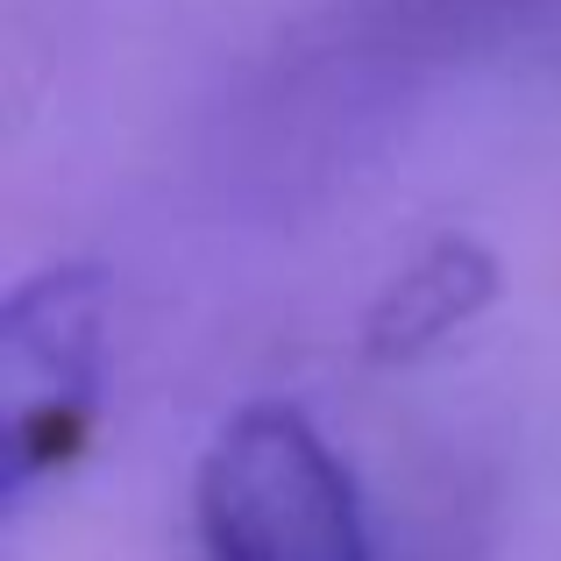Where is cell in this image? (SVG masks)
Here are the masks:
<instances>
[{
  "mask_svg": "<svg viewBox=\"0 0 561 561\" xmlns=\"http://www.w3.org/2000/svg\"><path fill=\"white\" fill-rule=\"evenodd\" d=\"M192 526L206 561H377L356 469L285 398L242 405L206 440Z\"/></svg>",
  "mask_w": 561,
  "mask_h": 561,
  "instance_id": "obj_1",
  "label": "cell"
},
{
  "mask_svg": "<svg viewBox=\"0 0 561 561\" xmlns=\"http://www.w3.org/2000/svg\"><path fill=\"white\" fill-rule=\"evenodd\" d=\"M114 285L100 263L28 271L0 306V398H8V505L71 469L93 440L107 383Z\"/></svg>",
  "mask_w": 561,
  "mask_h": 561,
  "instance_id": "obj_2",
  "label": "cell"
},
{
  "mask_svg": "<svg viewBox=\"0 0 561 561\" xmlns=\"http://www.w3.org/2000/svg\"><path fill=\"white\" fill-rule=\"evenodd\" d=\"M497 299V256L477 242V234H434L391 285L377 291V306L363 313V356L377 370H398V363H420L448 342L455 328L483 313Z\"/></svg>",
  "mask_w": 561,
  "mask_h": 561,
  "instance_id": "obj_3",
  "label": "cell"
}]
</instances>
